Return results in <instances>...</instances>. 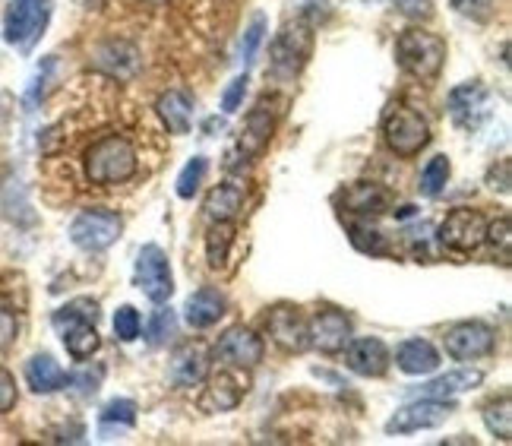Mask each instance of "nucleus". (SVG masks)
Instances as JSON below:
<instances>
[{"instance_id":"obj_1","label":"nucleus","mask_w":512,"mask_h":446,"mask_svg":"<svg viewBox=\"0 0 512 446\" xmlns=\"http://www.w3.org/2000/svg\"><path fill=\"white\" fill-rule=\"evenodd\" d=\"M136 174V149L121 133H108V137L95 140L86 149V178L98 187L124 184Z\"/></svg>"},{"instance_id":"obj_2","label":"nucleus","mask_w":512,"mask_h":446,"mask_svg":"<svg viewBox=\"0 0 512 446\" xmlns=\"http://www.w3.org/2000/svg\"><path fill=\"white\" fill-rule=\"evenodd\" d=\"M396 61L415 80H437L446 64V42L437 32L408 26L396 38Z\"/></svg>"},{"instance_id":"obj_3","label":"nucleus","mask_w":512,"mask_h":446,"mask_svg":"<svg viewBox=\"0 0 512 446\" xmlns=\"http://www.w3.org/2000/svg\"><path fill=\"white\" fill-rule=\"evenodd\" d=\"M95 320H98V304L92 298H76L70 304H64L57 314L51 317V323L61 329L64 336V345L70 358L76 361H86L98 352V345H102V339H98V329H95Z\"/></svg>"},{"instance_id":"obj_4","label":"nucleus","mask_w":512,"mask_h":446,"mask_svg":"<svg viewBox=\"0 0 512 446\" xmlns=\"http://www.w3.org/2000/svg\"><path fill=\"white\" fill-rule=\"evenodd\" d=\"M383 140L392 152L402 155V159H415L430 143V124L415 108L392 105L383 118Z\"/></svg>"},{"instance_id":"obj_5","label":"nucleus","mask_w":512,"mask_h":446,"mask_svg":"<svg viewBox=\"0 0 512 446\" xmlns=\"http://www.w3.org/2000/svg\"><path fill=\"white\" fill-rule=\"evenodd\" d=\"M310 51H313V29L307 19H294L288 23L275 42L269 48V67L275 76H298L304 70V64L310 61Z\"/></svg>"},{"instance_id":"obj_6","label":"nucleus","mask_w":512,"mask_h":446,"mask_svg":"<svg viewBox=\"0 0 512 446\" xmlns=\"http://www.w3.org/2000/svg\"><path fill=\"white\" fill-rule=\"evenodd\" d=\"M51 19V0H10L4 13V38L7 45L29 51Z\"/></svg>"},{"instance_id":"obj_7","label":"nucleus","mask_w":512,"mask_h":446,"mask_svg":"<svg viewBox=\"0 0 512 446\" xmlns=\"http://www.w3.org/2000/svg\"><path fill=\"white\" fill-rule=\"evenodd\" d=\"M121 216L111 209H86L70 222V241L86 250V254H98V250H108L117 238H121Z\"/></svg>"},{"instance_id":"obj_8","label":"nucleus","mask_w":512,"mask_h":446,"mask_svg":"<svg viewBox=\"0 0 512 446\" xmlns=\"http://www.w3.org/2000/svg\"><path fill=\"white\" fill-rule=\"evenodd\" d=\"M494 114V95L490 89L478 80L462 83L449 92V118L459 130L465 133H475L484 127V121Z\"/></svg>"},{"instance_id":"obj_9","label":"nucleus","mask_w":512,"mask_h":446,"mask_svg":"<svg viewBox=\"0 0 512 446\" xmlns=\"http://www.w3.org/2000/svg\"><path fill=\"white\" fill-rule=\"evenodd\" d=\"M136 288L155 304H165L174 295V276L168 254L159 244H146L136 257Z\"/></svg>"},{"instance_id":"obj_10","label":"nucleus","mask_w":512,"mask_h":446,"mask_svg":"<svg viewBox=\"0 0 512 446\" xmlns=\"http://www.w3.org/2000/svg\"><path fill=\"white\" fill-rule=\"evenodd\" d=\"M456 412L452 399H418L408 402L402 409L386 421V434H418V431H430L446 424Z\"/></svg>"},{"instance_id":"obj_11","label":"nucleus","mask_w":512,"mask_h":446,"mask_svg":"<svg viewBox=\"0 0 512 446\" xmlns=\"http://www.w3.org/2000/svg\"><path fill=\"white\" fill-rule=\"evenodd\" d=\"M443 345H446L449 358L478 361V358H487L497 348V333L481 320H465V323H456L452 329H446Z\"/></svg>"},{"instance_id":"obj_12","label":"nucleus","mask_w":512,"mask_h":446,"mask_svg":"<svg viewBox=\"0 0 512 446\" xmlns=\"http://www.w3.org/2000/svg\"><path fill=\"white\" fill-rule=\"evenodd\" d=\"M484 231H487V222H484L481 212L459 206L443 219L440 244L449 247V250H456V254H471V250H478L484 244Z\"/></svg>"},{"instance_id":"obj_13","label":"nucleus","mask_w":512,"mask_h":446,"mask_svg":"<svg viewBox=\"0 0 512 446\" xmlns=\"http://www.w3.org/2000/svg\"><path fill=\"white\" fill-rule=\"evenodd\" d=\"M266 333L272 336L275 345L285 348L291 355H301L310 348V329L298 307H288V304L272 307L266 317Z\"/></svg>"},{"instance_id":"obj_14","label":"nucleus","mask_w":512,"mask_h":446,"mask_svg":"<svg viewBox=\"0 0 512 446\" xmlns=\"http://www.w3.org/2000/svg\"><path fill=\"white\" fill-rule=\"evenodd\" d=\"M272 130H275V121H272V114H269L263 105L256 108V111H250V114H247V121H244V127H241L238 143H234V146L228 149V168H234L238 162L256 159V155H260V152L269 146Z\"/></svg>"},{"instance_id":"obj_15","label":"nucleus","mask_w":512,"mask_h":446,"mask_svg":"<svg viewBox=\"0 0 512 446\" xmlns=\"http://www.w3.org/2000/svg\"><path fill=\"white\" fill-rule=\"evenodd\" d=\"M263 352H266L263 339L247 326H231L228 333L219 339V345H215V358L231 364V367H244V371H250V367L260 364Z\"/></svg>"},{"instance_id":"obj_16","label":"nucleus","mask_w":512,"mask_h":446,"mask_svg":"<svg viewBox=\"0 0 512 446\" xmlns=\"http://www.w3.org/2000/svg\"><path fill=\"white\" fill-rule=\"evenodd\" d=\"M310 329V345L320 348L323 355H339L351 342V320L336 307H323L317 317L307 323Z\"/></svg>"},{"instance_id":"obj_17","label":"nucleus","mask_w":512,"mask_h":446,"mask_svg":"<svg viewBox=\"0 0 512 446\" xmlns=\"http://www.w3.org/2000/svg\"><path fill=\"white\" fill-rule=\"evenodd\" d=\"M389 203H392L389 190L373 184V181H358V184H351L339 193V206L345 212H351V216H361V219L383 216V212L389 209Z\"/></svg>"},{"instance_id":"obj_18","label":"nucleus","mask_w":512,"mask_h":446,"mask_svg":"<svg viewBox=\"0 0 512 446\" xmlns=\"http://www.w3.org/2000/svg\"><path fill=\"white\" fill-rule=\"evenodd\" d=\"M345 364L361 377H383L389 371V348L380 339H351L345 345Z\"/></svg>"},{"instance_id":"obj_19","label":"nucleus","mask_w":512,"mask_h":446,"mask_svg":"<svg viewBox=\"0 0 512 446\" xmlns=\"http://www.w3.org/2000/svg\"><path fill=\"white\" fill-rule=\"evenodd\" d=\"M171 383L187 390V386H200L209 374V355L203 345H181L171 358Z\"/></svg>"},{"instance_id":"obj_20","label":"nucleus","mask_w":512,"mask_h":446,"mask_svg":"<svg viewBox=\"0 0 512 446\" xmlns=\"http://www.w3.org/2000/svg\"><path fill=\"white\" fill-rule=\"evenodd\" d=\"M484 383V374L478 367H459V371H449L443 377H433L430 383L418 386V396L424 399H456L468 390H478Z\"/></svg>"},{"instance_id":"obj_21","label":"nucleus","mask_w":512,"mask_h":446,"mask_svg":"<svg viewBox=\"0 0 512 446\" xmlns=\"http://www.w3.org/2000/svg\"><path fill=\"white\" fill-rule=\"evenodd\" d=\"M244 371V367H238ZM238 371H219L209 377V390H206V402L212 405L215 412H228V409H238L244 393H247V377Z\"/></svg>"},{"instance_id":"obj_22","label":"nucleus","mask_w":512,"mask_h":446,"mask_svg":"<svg viewBox=\"0 0 512 446\" xmlns=\"http://www.w3.org/2000/svg\"><path fill=\"white\" fill-rule=\"evenodd\" d=\"M396 364L411 377H427L440 367V352L427 339H408L396 348Z\"/></svg>"},{"instance_id":"obj_23","label":"nucleus","mask_w":512,"mask_h":446,"mask_svg":"<svg viewBox=\"0 0 512 446\" xmlns=\"http://www.w3.org/2000/svg\"><path fill=\"white\" fill-rule=\"evenodd\" d=\"M222 317H225V298L222 292H215V288H200V292H193L184 304V320L193 329H206L212 323H219Z\"/></svg>"},{"instance_id":"obj_24","label":"nucleus","mask_w":512,"mask_h":446,"mask_svg":"<svg viewBox=\"0 0 512 446\" xmlns=\"http://www.w3.org/2000/svg\"><path fill=\"white\" fill-rule=\"evenodd\" d=\"M244 209V187L241 184H219L206 193L203 212L212 222H234Z\"/></svg>"},{"instance_id":"obj_25","label":"nucleus","mask_w":512,"mask_h":446,"mask_svg":"<svg viewBox=\"0 0 512 446\" xmlns=\"http://www.w3.org/2000/svg\"><path fill=\"white\" fill-rule=\"evenodd\" d=\"M26 380H29V386H32V393L48 396V393L64 390L67 374H64V367L57 364L51 355H35V358H29V364H26Z\"/></svg>"},{"instance_id":"obj_26","label":"nucleus","mask_w":512,"mask_h":446,"mask_svg":"<svg viewBox=\"0 0 512 446\" xmlns=\"http://www.w3.org/2000/svg\"><path fill=\"white\" fill-rule=\"evenodd\" d=\"M159 114H162V121L171 133H190V121H193V102H190V95L187 92H165L162 99H159Z\"/></svg>"},{"instance_id":"obj_27","label":"nucleus","mask_w":512,"mask_h":446,"mask_svg":"<svg viewBox=\"0 0 512 446\" xmlns=\"http://www.w3.org/2000/svg\"><path fill=\"white\" fill-rule=\"evenodd\" d=\"M98 67L108 70L111 76H133L136 67H140V57H136V48L127 42H111L98 51Z\"/></svg>"},{"instance_id":"obj_28","label":"nucleus","mask_w":512,"mask_h":446,"mask_svg":"<svg viewBox=\"0 0 512 446\" xmlns=\"http://www.w3.org/2000/svg\"><path fill=\"white\" fill-rule=\"evenodd\" d=\"M234 225L231 222H212V228L206 231V260L212 269H222L228 254H231V244H234Z\"/></svg>"},{"instance_id":"obj_29","label":"nucleus","mask_w":512,"mask_h":446,"mask_svg":"<svg viewBox=\"0 0 512 446\" xmlns=\"http://www.w3.org/2000/svg\"><path fill=\"white\" fill-rule=\"evenodd\" d=\"M484 424H487V431L494 434L497 440L509 443L512 440V399L500 396L497 402H490L487 409H484Z\"/></svg>"},{"instance_id":"obj_30","label":"nucleus","mask_w":512,"mask_h":446,"mask_svg":"<svg viewBox=\"0 0 512 446\" xmlns=\"http://www.w3.org/2000/svg\"><path fill=\"white\" fill-rule=\"evenodd\" d=\"M449 171H452V165H449V159L446 155H433V159L424 165V171H421V193L424 197H440V193L446 190V181H449Z\"/></svg>"},{"instance_id":"obj_31","label":"nucleus","mask_w":512,"mask_h":446,"mask_svg":"<svg viewBox=\"0 0 512 446\" xmlns=\"http://www.w3.org/2000/svg\"><path fill=\"white\" fill-rule=\"evenodd\" d=\"M348 238H351L354 247L361 250V254H370V257H386L389 254L386 238L380 235L377 228H370V225H351L348 228Z\"/></svg>"},{"instance_id":"obj_32","label":"nucleus","mask_w":512,"mask_h":446,"mask_svg":"<svg viewBox=\"0 0 512 446\" xmlns=\"http://www.w3.org/2000/svg\"><path fill=\"white\" fill-rule=\"evenodd\" d=\"M206 171H209V162L203 159V155H193V159L184 165V171L177 174V197H184L190 200L196 190H200L203 178H206Z\"/></svg>"},{"instance_id":"obj_33","label":"nucleus","mask_w":512,"mask_h":446,"mask_svg":"<svg viewBox=\"0 0 512 446\" xmlns=\"http://www.w3.org/2000/svg\"><path fill=\"white\" fill-rule=\"evenodd\" d=\"M140 329H143V320H140V310L124 304V307H117V314H114V336L121 339V342H133L136 336H140Z\"/></svg>"},{"instance_id":"obj_34","label":"nucleus","mask_w":512,"mask_h":446,"mask_svg":"<svg viewBox=\"0 0 512 446\" xmlns=\"http://www.w3.org/2000/svg\"><path fill=\"white\" fill-rule=\"evenodd\" d=\"M266 29H269L266 16H263V13H260V16H253V23L247 26L244 42H241V57H244V64H250L253 57H256V51H260L263 38H266Z\"/></svg>"},{"instance_id":"obj_35","label":"nucleus","mask_w":512,"mask_h":446,"mask_svg":"<svg viewBox=\"0 0 512 446\" xmlns=\"http://www.w3.org/2000/svg\"><path fill=\"white\" fill-rule=\"evenodd\" d=\"M102 424H124V428H133V424H136V402L111 399L102 409Z\"/></svg>"},{"instance_id":"obj_36","label":"nucleus","mask_w":512,"mask_h":446,"mask_svg":"<svg viewBox=\"0 0 512 446\" xmlns=\"http://www.w3.org/2000/svg\"><path fill=\"white\" fill-rule=\"evenodd\" d=\"M484 241H490L494 247H500V257L509 263V254H512V225H509V216H500L494 225H487L484 231Z\"/></svg>"},{"instance_id":"obj_37","label":"nucleus","mask_w":512,"mask_h":446,"mask_svg":"<svg viewBox=\"0 0 512 446\" xmlns=\"http://www.w3.org/2000/svg\"><path fill=\"white\" fill-rule=\"evenodd\" d=\"M171 333H174V310L171 307L155 310L152 320H149V342L152 345H162Z\"/></svg>"},{"instance_id":"obj_38","label":"nucleus","mask_w":512,"mask_h":446,"mask_svg":"<svg viewBox=\"0 0 512 446\" xmlns=\"http://www.w3.org/2000/svg\"><path fill=\"white\" fill-rule=\"evenodd\" d=\"M102 377H105V371L102 367H83V371H76L73 377H67V383L64 386H76V393L80 396H92L98 386H102Z\"/></svg>"},{"instance_id":"obj_39","label":"nucleus","mask_w":512,"mask_h":446,"mask_svg":"<svg viewBox=\"0 0 512 446\" xmlns=\"http://www.w3.org/2000/svg\"><path fill=\"white\" fill-rule=\"evenodd\" d=\"M247 73H241V76H234V80L228 83V89L222 92V111L225 114H234L241 105H244V95H247Z\"/></svg>"},{"instance_id":"obj_40","label":"nucleus","mask_w":512,"mask_h":446,"mask_svg":"<svg viewBox=\"0 0 512 446\" xmlns=\"http://www.w3.org/2000/svg\"><path fill=\"white\" fill-rule=\"evenodd\" d=\"M449 4H452V10H456V13L484 23V19H490V13H494L497 0H449Z\"/></svg>"},{"instance_id":"obj_41","label":"nucleus","mask_w":512,"mask_h":446,"mask_svg":"<svg viewBox=\"0 0 512 446\" xmlns=\"http://www.w3.org/2000/svg\"><path fill=\"white\" fill-rule=\"evenodd\" d=\"M396 4V10L408 19H430L433 16V0H392Z\"/></svg>"},{"instance_id":"obj_42","label":"nucleus","mask_w":512,"mask_h":446,"mask_svg":"<svg viewBox=\"0 0 512 446\" xmlns=\"http://www.w3.org/2000/svg\"><path fill=\"white\" fill-rule=\"evenodd\" d=\"M19 399V390H16V377L7 371V367H0V412H10Z\"/></svg>"},{"instance_id":"obj_43","label":"nucleus","mask_w":512,"mask_h":446,"mask_svg":"<svg viewBox=\"0 0 512 446\" xmlns=\"http://www.w3.org/2000/svg\"><path fill=\"white\" fill-rule=\"evenodd\" d=\"M16 329H19L16 317L10 314V310H0V348H7L16 339Z\"/></svg>"},{"instance_id":"obj_44","label":"nucleus","mask_w":512,"mask_h":446,"mask_svg":"<svg viewBox=\"0 0 512 446\" xmlns=\"http://www.w3.org/2000/svg\"><path fill=\"white\" fill-rule=\"evenodd\" d=\"M149 4H155V7H162V4H168V0H149Z\"/></svg>"}]
</instances>
